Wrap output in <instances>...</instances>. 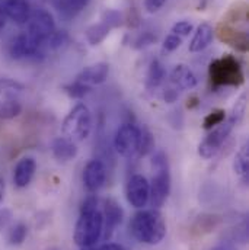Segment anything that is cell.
Returning a JSON list of instances; mask_svg holds the SVG:
<instances>
[{
	"mask_svg": "<svg viewBox=\"0 0 249 250\" xmlns=\"http://www.w3.org/2000/svg\"><path fill=\"white\" fill-rule=\"evenodd\" d=\"M111 31H113V29H111L105 22L101 21V22H98V23L91 25V26L86 29L85 37H86L88 42H89L92 47H95V45H99V44L110 35Z\"/></svg>",
	"mask_w": 249,
	"mask_h": 250,
	"instance_id": "obj_23",
	"label": "cell"
},
{
	"mask_svg": "<svg viewBox=\"0 0 249 250\" xmlns=\"http://www.w3.org/2000/svg\"><path fill=\"white\" fill-rule=\"evenodd\" d=\"M9 218H10V212H9L7 209L0 211V227H1V226H6L7 221H9Z\"/></svg>",
	"mask_w": 249,
	"mask_h": 250,
	"instance_id": "obj_35",
	"label": "cell"
},
{
	"mask_svg": "<svg viewBox=\"0 0 249 250\" xmlns=\"http://www.w3.org/2000/svg\"><path fill=\"white\" fill-rule=\"evenodd\" d=\"M6 15H4V12H3V9L0 7V32H1V29L4 28V25H6Z\"/></svg>",
	"mask_w": 249,
	"mask_h": 250,
	"instance_id": "obj_37",
	"label": "cell"
},
{
	"mask_svg": "<svg viewBox=\"0 0 249 250\" xmlns=\"http://www.w3.org/2000/svg\"><path fill=\"white\" fill-rule=\"evenodd\" d=\"M177 98H178V90H177L175 87H168V89L163 92V99H165V102H168V104L175 102Z\"/></svg>",
	"mask_w": 249,
	"mask_h": 250,
	"instance_id": "obj_34",
	"label": "cell"
},
{
	"mask_svg": "<svg viewBox=\"0 0 249 250\" xmlns=\"http://www.w3.org/2000/svg\"><path fill=\"white\" fill-rule=\"evenodd\" d=\"M213 37H214V31H213V26L210 23H201L197 26L195 32H194V37L189 42V51L191 53H201L203 50H205L211 41H213Z\"/></svg>",
	"mask_w": 249,
	"mask_h": 250,
	"instance_id": "obj_18",
	"label": "cell"
},
{
	"mask_svg": "<svg viewBox=\"0 0 249 250\" xmlns=\"http://www.w3.org/2000/svg\"><path fill=\"white\" fill-rule=\"evenodd\" d=\"M107 181V167L101 160H91L83 169V185L89 193H96Z\"/></svg>",
	"mask_w": 249,
	"mask_h": 250,
	"instance_id": "obj_13",
	"label": "cell"
},
{
	"mask_svg": "<svg viewBox=\"0 0 249 250\" xmlns=\"http://www.w3.org/2000/svg\"><path fill=\"white\" fill-rule=\"evenodd\" d=\"M104 231V221L101 209H91V211H80V215L77 218L74 233H73V242L80 249H88L95 246Z\"/></svg>",
	"mask_w": 249,
	"mask_h": 250,
	"instance_id": "obj_3",
	"label": "cell"
},
{
	"mask_svg": "<svg viewBox=\"0 0 249 250\" xmlns=\"http://www.w3.org/2000/svg\"><path fill=\"white\" fill-rule=\"evenodd\" d=\"M140 128L134 124H123L115 132L114 147L123 157H133L138 151Z\"/></svg>",
	"mask_w": 249,
	"mask_h": 250,
	"instance_id": "obj_10",
	"label": "cell"
},
{
	"mask_svg": "<svg viewBox=\"0 0 249 250\" xmlns=\"http://www.w3.org/2000/svg\"><path fill=\"white\" fill-rule=\"evenodd\" d=\"M63 89H64V92H66L70 98H73V99H82V98H85V96L92 90L91 86H86V84H83V83H80V82H76V80H74L73 83L64 86Z\"/></svg>",
	"mask_w": 249,
	"mask_h": 250,
	"instance_id": "obj_27",
	"label": "cell"
},
{
	"mask_svg": "<svg viewBox=\"0 0 249 250\" xmlns=\"http://www.w3.org/2000/svg\"><path fill=\"white\" fill-rule=\"evenodd\" d=\"M150 187L143 175H133L125 185V196L131 207L143 209L149 204Z\"/></svg>",
	"mask_w": 249,
	"mask_h": 250,
	"instance_id": "obj_11",
	"label": "cell"
},
{
	"mask_svg": "<svg viewBox=\"0 0 249 250\" xmlns=\"http://www.w3.org/2000/svg\"><path fill=\"white\" fill-rule=\"evenodd\" d=\"M3 196H4V182L3 179H0V202L3 201Z\"/></svg>",
	"mask_w": 249,
	"mask_h": 250,
	"instance_id": "obj_38",
	"label": "cell"
},
{
	"mask_svg": "<svg viewBox=\"0 0 249 250\" xmlns=\"http://www.w3.org/2000/svg\"><path fill=\"white\" fill-rule=\"evenodd\" d=\"M37 172V162L32 157L21 159L13 169V184L18 188H26Z\"/></svg>",
	"mask_w": 249,
	"mask_h": 250,
	"instance_id": "obj_16",
	"label": "cell"
},
{
	"mask_svg": "<svg viewBox=\"0 0 249 250\" xmlns=\"http://www.w3.org/2000/svg\"><path fill=\"white\" fill-rule=\"evenodd\" d=\"M82 250H95V249H92V248H88V249H82Z\"/></svg>",
	"mask_w": 249,
	"mask_h": 250,
	"instance_id": "obj_39",
	"label": "cell"
},
{
	"mask_svg": "<svg viewBox=\"0 0 249 250\" xmlns=\"http://www.w3.org/2000/svg\"><path fill=\"white\" fill-rule=\"evenodd\" d=\"M238 124L233 118H227L225 120L222 124L211 128V132L200 143L198 146V154L203 159H213L222 148V146L225 144V141L227 140L229 134L232 132L233 126Z\"/></svg>",
	"mask_w": 249,
	"mask_h": 250,
	"instance_id": "obj_7",
	"label": "cell"
},
{
	"mask_svg": "<svg viewBox=\"0 0 249 250\" xmlns=\"http://www.w3.org/2000/svg\"><path fill=\"white\" fill-rule=\"evenodd\" d=\"M130 233L133 237L149 246H156L163 242L166 236V223L159 209H140L130 221Z\"/></svg>",
	"mask_w": 249,
	"mask_h": 250,
	"instance_id": "obj_1",
	"label": "cell"
},
{
	"mask_svg": "<svg viewBox=\"0 0 249 250\" xmlns=\"http://www.w3.org/2000/svg\"><path fill=\"white\" fill-rule=\"evenodd\" d=\"M192 29H194V26H192L191 22H188V21H180V22H177L172 26V34L184 38V37H187V35H189L192 32Z\"/></svg>",
	"mask_w": 249,
	"mask_h": 250,
	"instance_id": "obj_31",
	"label": "cell"
},
{
	"mask_svg": "<svg viewBox=\"0 0 249 250\" xmlns=\"http://www.w3.org/2000/svg\"><path fill=\"white\" fill-rule=\"evenodd\" d=\"M155 41H156V37H155L152 32H143V34H140V35L136 38V41H134V48H136V50H143V48L152 45Z\"/></svg>",
	"mask_w": 249,
	"mask_h": 250,
	"instance_id": "obj_30",
	"label": "cell"
},
{
	"mask_svg": "<svg viewBox=\"0 0 249 250\" xmlns=\"http://www.w3.org/2000/svg\"><path fill=\"white\" fill-rule=\"evenodd\" d=\"M110 74V64L108 62H95L91 65H86L77 76H76V82H80L86 86H95V84H101L108 79Z\"/></svg>",
	"mask_w": 249,
	"mask_h": 250,
	"instance_id": "obj_14",
	"label": "cell"
},
{
	"mask_svg": "<svg viewBox=\"0 0 249 250\" xmlns=\"http://www.w3.org/2000/svg\"><path fill=\"white\" fill-rule=\"evenodd\" d=\"M220 40L230 44L232 47L238 48L239 51H247L248 50V37L245 32L235 31L229 26H220Z\"/></svg>",
	"mask_w": 249,
	"mask_h": 250,
	"instance_id": "obj_20",
	"label": "cell"
},
{
	"mask_svg": "<svg viewBox=\"0 0 249 250\" xmlns=\"http://www.w3.org/2000/svg\"><path fill=\"white\" fill-rule=\"evenodd\" d=\"M25 87L12 80L0 79V118L12 120L22 112V95Z\"/></svg>",
	"mask_w": 249,
	"mask_h": 250,
	"instance_id": "obj_5",
	"label": "cell"
},
{
	"mask_svg": "<svg viewBox=\"0 0 249 250\" xmlns=\"http://www.w3.org/2000/svg\"><path fill=\"white\" fill-rule=\"evenodd\" d=\"M101 214H102V221H104L102 237L105 240H110L113 237L115 229L123 223L124 211H123L121 205L114 198H105L104 208H102Z\"/></svg>",
	"mask_w": 249,
	"mask_h": 250,
	"instance_id": "obj_12",
	"label": "cell"
},
{
	"mask_svg": "<svg viewBox=\"0 0 249 250\" xmlns=\"http://www.w3.org/2000/svg\"><path fill=\"white\" fill-rule=\"evenodd\" d=\"M63 137L73 143L85 141L92 131V114L85 104H77L64 118L62 125Z\"/></svg>",
	"mask_w": 249,
	"mask_h": 250,
	"instance_id": "obj_4",
	"label": "cell"
},
{
	"mask_svg": "<svg viewBox=\"0 0 249 250\" xmlns=\"http://www.w3.org/2000/svg\"><path fill=\"white\" fill-rule=\"evenodd\" d=\"M98 250H124L123 249V246H120V245H117V243H107V245H104L101 249Z\"/></svg>",
	"mask_w": 249,
	"mask_h": 250,
	"instance_id": "obj_36",
	"label": "cell"
},
{
	"mask_svg": "<svg viewBox=\"0 0 249 250\" xmlns=\"http://www.w3.org/2000/svg\"><path fill=\"white\" fill-rule=\"evenodd\" d=\"M165 76H166V71H165L163 65L158 60L152 62L150 67H149V73H147V83H149V86H155V87L159 86L163 82Z\"/></svg>",
	"mask_w": 249,
	"mask_h": 250,
	"instance_id": "obj_26",
	"label": "cell"
},
{
	"mask_svg": "<svg viewBox=\"0 0 249 250\" xmlns=\"http://www.w3.org/2000/svg\"><path fill=\"white\" fill-rule=\"evenodd\" d=\"M155 148V138L153 134L150 132L149 128L143 126L140 128V143H138V151L137 154L141 156H147L152 150Z\"/></svg>",
	"mask_w": 249,
	"mask_h": 250,
	"instance_id": "obj_25",
	"label": "cell"
},
{
	"mask_svg": "<svg viewBox=\"0 0 249 250\" xmlns=\"http://www.w3.org/2000/svg\"><path fill=\"white\" fill-rule=\"evenodd\" d=\"M53 1L63 16L70 19L77 16L89 4L91 0H53Z\"/></svg>",
	"mask_w": 249,
	"mask_h": 250,
	"instance_id": "obj_22",
	"label": "cell"
},
{
	"mask_svg": "<svg viewBox=\"0 0 249 250\" xmlns=\"http://www.w3.org/2000/svg\"><path fill=\"white\" fill-rule=\"evenodd\" d=\"M7 53L13 60H37L38 57L45 56L43 44L34 40L26 32L19 34L10 40V42L7 44Z\"/></svg>",
	"mask_w": 249,
	"mask_h": 250,
	"instance_id": "obj_8",
	"label": "cell"
},
{
	"mask_svg": "<svg viewBox=\"0 0 249 250\" xmlns=\"http://www.w3.org/2000/svg\"><path fill=\"white\" fill-rule=\"evenodd\" d=\"M51 250H56V249H51Z\"/></svg>",
	"mask_w": 249,
	"mask_h": 250,
	"instance_id": "obj_40",
	"label": "cell"
},
{
	"mask_svg": "<svg viewBox=\"0 0 249 250\" xmlns=\"http://www.w3.org/2000/svg\"><path fill=\"white\" fill-rule=\"evenodd\" d=\"M1 9L6 18L15 22L16 25H25L32 12L28 0H4Z\"/></svg>",
	"mask_w": 249,
	"mask_h": 250,
	"instance_id": "obj_15",
	"label": "cell"
},
{
	"mask_svg": "<svg viewBox=\"0 0 249 250\" xmlns=\"http://www.w3.org/2000/svg\"><path fill=\"white\" fill-rule=\"evenodd\" d=\"M233 170L235 173L247 184L249 178V146L248 143H245L239 151L235 156L233 160Z\"/></svg>",
	"mask_w": 249,
	"mask_h": 250,
	"instance_id": "obj_21",
	"label": "cell"
},
{
	"mask_svg": "<svg viewBox=\"0 0 249 250\" xmlns=\"http://www.w3.org/2000/svg\"><path fill=\"white\" fill-rule=\"evenodd\" d=\"M210 79L214 86H238L244 82V73L236 59L225 56L210 64Z\"/></svg>",
	"mask_w": 249,
	"mask_h": 250,
	"instance_id": "obj_6",
	"label": "cell"
},
{
	"mask_svg": "<svg viewBox=\"0 0 249 250\" xmlns=\"http://www.w3.org/2000/svg\"><path fill=\"white\" fill-rule=\"evenodd\" d=\"M225 120H226V112H225L223 109H216V111L210 112V114L204 118L203 126H204L205 129H211V128L217 126L219 124H222Z\"/></svg>",
	"mask_w": 249,
	"mask_h": 250,
	"instance_id": "obj_29",
	"label": "cell"
},
{
	"mask_svg": "<svg viewBox=\"0 0 249 250\" xmlns=\"http://www.w3.org/2000/svg\"><path fill=\"white\" fill-rule=\"evenodd\" d=\"M152 170H153V178H152V182L149 184L150 187L149 204L155 209H159L166 202L171 193V187H172L169 162H168V156L165 154V151H156L153 154Z\"/></svg>",
	"mask_w": 249,
	"mask_h": 250,
	"instance_id": "obj_2",
	"label": "cell"
},
{
	"mask_svg": "<svg viewBox=\"0 0 249 250\" xmlns=\"http://www.w3.org/2000/svg\"><path fill=\"white\" fill-rule=\"evenodd\" d=\"M26 236H28V227L23 223H16L7 230L6 239L10 246H19L25 242Z\"/></svg>",
	"mask_w": 249,
	"mask_h": 250,
	"instance_id": "obj_24",
	"label": "cell"
},
{
	"mask_svg": "<svg viewBox=\"0 0 249 250\" xmlns=\"http://www.w3.org/2000/svg\"><path fill=\"white\" fill-rule=\"evenodd\" d=\"M53 156L56 157V160L59 162H70L73 160L77 153H79V148H77V144L70 141L68 138L66 137H59L54 140L53 143Z\"/></svg>",
	"mask_w": 249,
	"mask_h": 250,
	"instance_id": "obj_19",
	"label": "cell"
},
{
	"mask_svg": "<svg viewBox=\"0 0 249 250\" xmlns=\"http://www.w3.org/2000/svg\"><path fill=\"white\" fill-rule=\"evenodd\" d=\"M25 26H26V34L41 44L56 31V22L53 15L44 9L32 10Z\"/></svg>",
	"mask_w": 249,
	"mask_h": 250,
	"instance_id": "obj_9",
	"label": "cell"
},
{
	"mask_svg": "<svg viewBox=\"0 0 249 250\" xmlns=\"http://www.w3.org/2000/svg\"><path fill=\"white\" fill-rule=\"evenodd\" d=\"M165 1L166 0H146L144 4H146V9H147L149 13H155L165 4Z\"/></svg>",
	"mask_w": 249,
	"mask_h": 250,
	"instance_id": "obj_33",
	"label": "cell"
},
{
	"mask_svg": "<svg viewBox=\"0 0 249 250\" xmlns=\"http://www.w3.org/2000/svg\"><path fill=\"white\" fill-rule=\"evenodd\" d=\"M101 21L105 22L111 29H115L118 26L123 25V16L118 10H114V9H107L104 10L102 16H101Z\"/></svg>",
	"mask_w": 249,
	"mask_h": 250,
	"instance_id": "obj_28",
	"label": "cell"
},
{
	"mask_svg": "<svg viewBox=\"0 0 249 250\" xmlns=\"http://www.w3.org/2000/svg\"><path fill=\"white\" fill-rule=\"evenodd\" d=\"M171 83L177 90H191L197 86V76L185 64H180L171 73Z\"/></svg>",
	"mask_w": 249,
	"mask_h": 250,
	"instance_id": "obj_17",
	"label": "cell"
},
{
	"mask_svg": "<svg viewBox=\"0 0 249 250\" xmlns=\"http://www.w3.org/2000/svg\"><path fill=\"white\" fill-rule=\"evenodd\" d=\"M181 44H182V38L178 37V35L171 34V35H168V37L165 38V41H163V48H165L166 51H175V50H178V48L181 47Z\"/></svg>",
	"mask_w": 249,
	"mask_h": 250,
	"instance_id": "obj_32",
	"label": "cell"
}]
</instances>
